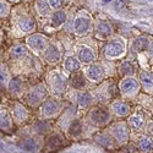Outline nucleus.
Masks as SVG:
<instances>
[{
  "mask_svg": "<svg viewBox=\"0 0 153 153\" xmlns=\"http://www.w3.org/2000/svg\"><path fill=\"white\" fill-rule=\"evenodd\" d=\"M26 85H25L23 80L21 76H12L9 85L6 86V91L11 94V96H14L16 98H20L23 96L25 91H26Z\"/></svg>",
  "mask_w": 153,
  "mask_h": 153,
  "instance_id": "b1692460",
  "label": "nucleus"
},
{
  "mask_svg": "<svg viewBox=\"0 0 153 153\" xmlns=\"http://www.w3.org/2000/svg\"><path fill=\"white\" fill-rule=\"evenodd\" d=\"M49 94L50 93L45 83H34L26 88L23 96L21 97V102L30 108H39Z\"/></svg>",
  "mask_w": 153,
  "mask_h": 153,
  "instance_id": "7ed1b4c3",
  "label": "nucleus"
},
{
  "mask_svg": "<svg viewBox=\"0 0 153 153\" xmlns=\"http://www.w3.org/2000/svg\"><path fill=\"white\" fill-rule=\"evenodd\" d=\"M9 3H11V4H19V3H21L22 0H7Z\"/></svg>",
  "mask_w": 153,
  "mask_h": 153,
  "instance_id": "ea45409f",
  "label": "nucleus"
},
{
  "mask_svg": "<svg viewBox=\"0 0 153 153\" xmlns=\"http://www.w3.org/2000/svg\"><path fill=\"white\" fill-rule=\"evenodd\" d=\"M74 104L79 109L88 110V109H91L93 105H96L98 103H97V99H96L93 92H90V91H75Z\"/></svg>",
  "mask_w": 153,
  "mask_h": 153,
  "instance_id": "dca6fc26",
  "label": "nucleus"
},
{
  "mask_svg": "<svg viewBox=\"0 0 153 153\" xmlns=\"http://www.w3.org/2000/svg\"><path fill=\"white\" fill-rule=\"evenodd\" d=\"M137 71V65L134 60L130 59H125L123 60L119 65H118V72L119 75H121L123 77H130L134 76Z\"/></svg>",
  "mask_w": 153,
  "mask_h": 153,
  "instance_id": "bb28decb",
  "label": "nucleus"
},
{
  "mask_svg": "<svg viewBox=\"0 0 153 153\" xmlns=\"http://www.w3.org/2000/svg\"><path fill=\"white\" fill-rule=\"evenodd\" d=\"M66 145V138L60 132H50L49 135H47L43 146H42V151L44 153H54L59 149H61L64 146Z\"/></svg>",
  "mask_w": 153,
  "mask_h": 153,
  "instance_id": "4468645a",
  "label": "nucleus"
},
{
  "mask_svg": "<svg viewBox=\"0 0 153 153\" xmlns=\"http://www.w3.org/2000/svg\"><path fill=\"white\" fill-rule=\"evenodd\" d=\"M62 70L68 72V74H74V72H77L81 71L82 69V64L79 60V58L76 56V54H69L65 55L62 59Z\"/></svg>",
  "mask_w": 153,
  "mask_h": 153,
  "instance_id": "393cba45",
  "label": "nucleus"
},
{
  "mask_svg": "<svg viewBox=\"0 0 153 153\" xmlns=\"http://www.w3.org/2000/svg\"><path fill=\"white\" fill-rule=\"evenodd\" d=\"M93 31H94V37L99 41H109L114 37V27L110 23V21H108L104 17H98L94 20V26H93Z\"/></svg>",
  "mask_w": 153,
  "mask_h": 153,
  "instance_id": "ddd939ff",
  "label": "nucleus"
},
{
  "mask_svg": "<svg viewBox=\"0 0 153 153\" xmlns=\"http://www.w3.org/2000/svg\"><path fill=\"white\" fill-rule=\"evenodd\" d=\"M127 125H129L130 130H134V131H138L143 129V126L146 125V118L145 115L140 113H135V114H131L127 118Z\"/></svg>",
  "mask_w": 153,
  "mask_h": 153,
  "instance_id": "c756f323",
  "label": "nucleus"
},
{
  "mask_svg": "<svg viewBox=\"0 0 153 153\" xmlns=\"http://www.w3.org/2000/svg\"><path fill=\"white\" fill-rule=\"evenodd\" d=\"M34 11L39 17H45V19H48L49 15L53 12L48 0H34Z\"/></svg>",
  "mask_w": 153,
  "mask_h": 153,
  "instance_id": "473e14b6",
  "label": "nucleus"
},
{
  "mask_svg": "<svg viewBox=\"0 0 153 153\" xmlns=\"http://www.w3.org/2000/svg\"><path fill=\"white\" fill-rule=\"evenodd\" d=\"M19 146L25 152L37 153V152H39L42 149L43 145H41L39 141H38V138H36V137H26V138H23L22 141H20Z\"/></svg>",
  "mask_w": 153,
  "mask_h": 153,
  "instance_id": "cd10ccee",
  "label": "nucleus"
},
{
  "mask_svg": "<svg viewBox=\"0 0 153 153\" xmlns=\"http://www.w3.org/2000/svg\"><path fill=\"white\" fill-rule=\"evenodd\" d=\"M87 120L94 127H105L111 124L113 115L108 107L96 104L91 109H88Z\"/></svg>",
  "mask_w": 153,
  "mask_h": 153,
  "instance_id": "423d86ee",
  "label": "nucleus"
},
{
  "mask_svg": "<svg viewBox=\"0 0 153 153\" xmlns=\"http://www.w3.org/2000/svg\"><path fill=\"white\" fill-rule=\"evenodd\" d=\"M25 1H27V3H28V1H32V0H25Z\"/></svg>",
  "mask_w": 153,
  "mask_h": 153,
  "instance_id": "a19ab883",
  "label": "nucleus"
},
{
  "mask_svg": "<svg viewBox=\"0 0 153 153\" xmlns=\"http://www.w3.org/2000/svg\"><path fill=\"white\" fill-rule=\"evenodd\" d=\"M108 108L111 113V115L115 117V118H119V119L129 118V115L131 114L130 105L123 99H113L109 103Z\"/></svg>",
  "mask_w": 153,
  "mask_h": 153,
  "instance_id": "a211bd4d",
  "label": "nucleus"
},
{
  "mask_svg": "<svg viewBox=\"0 0 153 153\" xmlns=\"http://www.w3.org/2000/svg\"><path fill=\"white\" fill-rule=\"evenodd\" d=\"M42 60L48 65H58L64 59V48L59 41H50L48 48L42 53Z\"/></svg>",
  "mask_w": 153,
  "mask_h": 153,
  "instance_id": "9d476101",
  "label": "nucleus"
},
{
  "mask_svg": "<svg viewBox=\"0 0 153 153\" xmlns=\"http://www.w3.org/2000/svg\"><path fill=\"white\" fill-rule=\"evenodd\" d=\"M49 43H50V38L39 32H34L27 36L26 41H25V44L28 48V50L36 55H42V53L48 48Z\"/></svg>",
  "mask_w": 153,
  "mask_h": 153,
  "instance_id": "6e6552de",
  "label": "nucleus"
},
{
  "mask_svg": "<svg viewBox=\"0 0 153 153\" xmlns=\"http://www.w3.org/2000/svg\"><path fill=\"white\" fill-rule=\"evenodd\" d=\"M138 81L141 83V87L147 93L153 94V75L151 72L146 70H141L138 75Z\"/></svg>",
  "mask_w": 153,
  "mask_h": 153,
  "instance_id": "7c9ffc66",
  "label": "nucleus"
},
{
  "mask_svg": "<svg viewBox=\"0 0 153 153\" xmlns=\"http://www.w3.org/2000/svg\"><path fill=\"white\" fill-rule=\"evenodd\" d=\"M127 48L129 45L124 37H113L105 43L103 48V55L107 60H119L126 55Z\"/></svg>",
  "mask_w": 153,
  "mask_h": 153,
  "instance_id": "39448f33",
  "label": "nucleus"
},
{
  "mask_svg": "<svg viewBox=\"0 0 153 153\" xmlns=\"http://www.w3.org/2000/svg\"><path fill=\"white\" fill-rule=\"evenodd\" d=\"M69 74L62 69H53L45 75V85L50 96L61 97L69 90Z\"/></svg>",
  "mask_w": 153,
  "mask_h": 153,
  "instance_id": "f03ea898",
  "label": "nucleus"
},
{
  "mask_svg": "<svg viewBox=\"0 0 153 153\" xmlns=\"http://www.w3.org/2000/svg\"><path fill=\"white\" fill-rule=\"evenodd\" d=\"M48 120H38L33 124V132L37 135H49L50 132H53V127L50 124L47 123Z\"/></svg>",
  "mask_w": 153,
  "mask_h": 153,
  "instance_id": "72a5a7b5",
  "label": "nucleus"
},
{
  "mask_svg": "<svg viewBox=\"0 0 153 153\" xmlns=\"http://www.w3.org/2000/svg\"><path fill=\"white\" fill-rule=\"evenodd\" d=\"M64 110V104L59 97L49 96L39 107V117L43 120H53L59 118Z\"/></svg>",
  "mask_w": 153,
  "mask_h": 153,
  "instance_id": "0eeeda50",
  "label": "nucleus"
},
{
  "mask_svg": "<svg viewBox=\"0 0 153 153\" xmlns=\"http://www.w3.org/2000/svg\"><path fill=\"white\" fill-rule=\"evenodd\" d=\"M94 141L104 148H115L118 146L117 141L109 132H99L94 136Z\"/></svg>",
  "mask_w": 153,
  "mask_h": 153,
  "instance_id": "c85d7f7f",
  "label": "nucleus"
},
{
  "mask_svg": "<svg viewBox=\"0 0 153 153\" xmlns=\"http://www.w3.org/2000/svg\"><path fill=\"white\" fill-rule=\"evenodd\" d=\"M137 147L140 152H142V153H152L153 152V138L148 135L141 136L137 142Z\"/></svg>",
  "mask_w": 153,
  "mask_h": 153,
  "instance_id": "f704fd0d",
  "label": "nucleus"
},
{
  "mask_svg": "<svg viewBox=\"0 0 153 153\" xmlns=\"http://www.w3.org/2000/svg\"><path fill=\"white\" fill-rule=\"evenodd\" d=\"M66 21H68L66 10H64V9L55 10L48 17V26L50 27L52 31H59L66 23Z\"/></svg>",
  "mask_w": 153,
  "mask_h": 153,
  "instance_id": "412c9836",
  "label": "nucleus"
},
{
  "mask_svg": "<svg viewBox=\"0 0 153 153\" xmlns=\"http://www.w3.org/2000/svg\"><path fill=\"white\" fill-rule=\"evenodd\" d=\"M7 55H9L11 61L23 62L26 59L30 58V50H28V48L26 47L25 43H15L9 48Z\"/></svg>",
  "mask_w": 153,
  "mask_h": 153,
  "instance_id": "6ab92c4d",
  "label": "nucleus"
},
{
  "mask_svg": "<svg viewBox=\"0 0 153 153\" xmlns=\"http://www.w3.org/2000/svg\"><path fill=\"white\" fill-rule=\"evenodd\" d=\"M11 113L7 109H0V131H10L14 127Z\"/></svg>",
  "mask_w": 153,
  "mask_h": 153,
  "instance_id": "2f4dec72",
  "label": "nucleus"
},
{
  "mask_svg": "<svg viewBox=\"0 0 153 153\" xmlns=\"http://www.w3.org/2000/svg\"><path fill=\"white\" fill-rule=\"evenodd\" d=\"M93 26H94L93 16L86 9H81L76 12V15L72 19V23H71L72 32L77 37L88 36L93 31Z\"/></svg>",
  "mask_w": 153,
  "mask_h": 153,
  "instance_id": "20e7f679",
  "label": "nucleus"
},
{
  "mask_svg": "<svg viewBox=\"0 0 153 153\" xmlns=\"http://www.w3.org/2000/svg\"><path fill=\"white\" fill-rule=\"evenodd\" d=\"M119 93L123 98L126 99H134L137 97L140 90H141V83H140L138 79L135 76H130V77H123L118 85Z\"/></svg>",
  "mask_w": 153,
  "mask_h": 153,
  "instance_id": "1a4fd4ad",
  "label": "nucleus"
},
{
  "mask_svg": "<svg viewBox=\"0 0 153 153\" xmlns=\"http://www.w3.org/2000/svg\"><path fill=\"white\" fill-rule=\"evenodd\" d=\"M83 74L90 83H102L105 79V69L100 62H92L90 65H86L83 69Z\"/></svg>",
  "mask_w": 153,
  "mask_h": 153,
  "instance_id": "2eb2a0df",
  "label": "nucleus"
},
{
  "mask_svg": "<svg viewBox=\"0 0 153 153\" xmlns=\"http://www.w3.org/2000/svg\"><path fill=\"white\" fill-rule=\"evenodd\" d=\"M151 74H152V75H153V70H152V72H151Z\"/></svg>",
  "mask_w": 153,
  "mask_h": 153,
  "instance_id": "79ce46f5",
  "label": "nucleus"
},
{
  "mask_svg": "<svg viewBox=\"0 0 153 153\" xmlns=\"http://www.w3.org/2000/svg\"><path fill=\"white\" fill-rule=\"evenodd\" d=\"M83 130H85V124L83 121L77 118V117H75L70 123L69 125L65 127V130H64V132L66 134V136L71 140H77L80 138L82 135H83Z\"/></svg>",
  "mask_w": 153,
  "mask_h": 153,
  "instance_id": "5701e85b",
  "label": "nucleus"
},
{
  "mask_svg": "<svg viewBox=\"0 0 153 153\" xmlns=\"http://www.w3.org/2000/svg\"><path fill=\"white\" fill-rule=\"evenodd\" d=\"M10 113H11L12 120H14V123L16 125L25 124L30 119V115H31L30 109L27 108V105H25L22 102H15V104L11 108Z\"/></svg>",
  "mask_w": 153,
  "mask_h": 153,
  "instance_id": "aec40b11",
  "label": "nucleus"
},
{
  "mask_svg": "<svg viewBox=\"0 0 153 153\" xmlns=\"http://www.w3.org/2000/svg\"><path fill=\"white\" fill-rule=\"evenodd\" d=\"M108 132L113 136V138L120 146L126 145L130 140V127L127 125V121H124V120L111 123L109 125Z\"/></svg>",
  "mask_w": 153,
  "mask_h": 153,
  "instance_id": "f8f14e48",
  "label": "nucleus"
},
{
  "mask_svg": "<svg viewBox=\"0 0 153 153\" xmlns=\"http://www.w3.org/2000/svg\"><path fill=\"white\" fill-rule=\"evenodd\" d=\"M149 44H151V41H149V38L147 36H138V37L134 38V39L131 41L129 48H130L131 54L137 55L140 53L148 50Z\"/></svg>",
  "mask_w": 153,
  "mask_h": 153,
  "instance_id": "a878e982",
  "label": "nucleus"
},
{
  "mask_svg": "<svg viewBox=\"0 0 153 153\" xmlns=\"http://www.w3.org/2000/svg\"><path fill=\"white\" fill-rule=\"evenodd\" d=\"M90 81L86 79L83 71H77L70 75L69 77V87L74 91H88Z\"/></svg>",
  "mask_w": 153,
  "mask_h": 153,
  "instance_id": "4be33fe9",
  "label": "nucleus"
},
{
  "mask_svg": "<svg viewBox=\"0 0 153 153\" xmlns=\"http://www.w3.org/2000/svg\"><path fill=\"white\" fill-rule=\"evenodd\" d=\"M76 56L79 58L82 65H90L94 62L98 58L97 50L91 44H80L76 49Z\"/></svg>",
  "mask_w": 153,
  "mask_h": 153,
  "instance_id": "f3484780",
  "label": "nucleus"
},
{
  "mask_svg": "<svg viewBox=\"0 0 153 153\" xmlns=\"http://www.w3.org/2000/svg\"><path fill=\"white\" fill-rule=\"evenodd\" d=\"M12 6L7 0H0V19H6L11 15Z\"/></svg>",
  "mask_w": 153,
  "mask_h": 153,
  "instance_id": "e433bc0d",
  "label": "nucleus"
},
{
  "mask_svg": "<svg viewBox=\"0 0 153 153\" xmlns=\"http://www.w3.org/2000/svg\"><path fill=\"white\" fill-rule=\"evenodd\" d=\"M48 3L50 5V7H52V10L55 11V10L62 9V6L66 3V0H48Z\"/></svg>",
  "mask_w": 153,
  "mask_h": 153,
  "instance_id": "4c0bfd02",
  "label": "nucleus"
},
{
  "mask_svg": "<svg viewBox=\"0 0 153 153\" xmlns=\"http://www.w3.org/2000/svg\"><path fill=\"white\" fill-rule=\"evenodd\" d=\"M3 41H4V32H3V30H1V27H0V45H1V43H3Z\"/></svg>",
  "mask_w": 153,
  "mask_h": 153,
  "instance_id": "58836bf2",
  "label": "nucleus"
},
{
  "mask_svg": "<svg viewBox=\"0 0 153 153\" xmlns=\"http://www.w3.org/2000/svg\"><path fill=\"white\" fill-rule=\"evenodd\" d=\"M119 92V88L115 86L113 80H107L99 83V86L93 91V94L97 99V103H104V102H111L114 97Z\"/></svg>",
  "mask_w": 153,
  "mask_h": 153,
  "instance_id": "9b49d317",
  "label": "nucleus"
},
{
  "mask_svg": "<svg viewBox=\"0 0 153 153\" xmlns=\"http://www.w3.org/2000/svg\"><path fill=\"white\" fill-rule=\"evenodd\" d=\"M11 36L14 38L27 37L36 32L38 23L34 16L23 5L15 6L10 15Z\"/></svg>",
  "mask_w": 153,
  "mask_h": 153,
  "instance_id": "f257e3e1",
  "label": "nucleus"
},
{
  "mask_svg": "<svg viewBox=\"0 0 153 153\" xmlns=\"http://www.w3.org/2000/svg\"><path fill=\"white\" fill-rule=\"evenodd\" d=\"M11 77H12V75H11V70H10L9 65L0 61V87L6 88Z\"/></svg>",
  "mask_w": 153,
  "mask_h": 153,
  "instance_id": "c9c22d12",
  "label": "nucleus"
}]
</instances>
